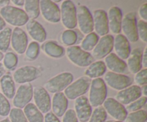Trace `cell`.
Instances as JSON below:
<instances>
[{
    "instance_id": "ba28073f",
    "label": "cell",
    "mask_w": 147,
    "mask_h": 122,
    "mask_svg": "<svg viewBox=\"0 0 147 122\" xmlns=\"http://www.w3.org/2000/svg\"><path fill=\"white\" fill-rule=\"evenodd\" d=\"M41 75V71L33 65H24L14 71L13 80L19 84L30 83L38 78Z\"/></svg>"
},
{
    "instance_id": "d4e9b609",
    "label": "cell",
    "mask_w": 147,
    "mask_h": 122,
    "mask_svg": "<svg viewBox=\"0 0 147 122\" xmlns=\"http://www.w3.org/2000/svg\"><path fill=\"white\" fill-rule=\"evenodd\" d=\"M142 54L143 50L140 47H136L131 51L126 63L131 73L136 74L142 69Z\"/></svg>"
},
{
    "instance_id": "bcb514c9",
    "label": "cell",
    "mask_w": 147,
    "mask_h": 122,
    "mask_svg": "<svg viewBox=\"0 0 147 122\" xmlns=\"http://www.w3.org/2000/svg\"><path fill=\"white\" fill-rule=\"evenodd\" d=\"M142 67L144 68H146L147 67V47H145V49L143 51V54H142Z\"/></svg>"
},
{
    "instance_id": "f35d334b",
    "label": "cell",
    "mask_w": 147,
    "mask_h": 122,
    "mask_svg": "<svg viewBox=\"0 0 147 122\" xmlns=\"http://www.w3.org/2000/svg\"><path fill=\"white\" fill-rule=\"evenodd\" d=\"M146 101L147 98L146 96H142V97L138 98L135 101L132 102V103L127 105V106L126 107V111L131 113V112H134L136 111L141 110L146 105Z\"/></svg>"
},
{
    "instance_id": "b9f144b4",
    "label": "cell",
    "mask_w": 147,
    "mask_h": 122,
    "mask_svg": "<svg viewBox=\"0 0 147 122\" xmlns=\"http://www.w3.org/2000/svg\"><path fill=\"white\" fill-rule=\"evenodd\" d=\"M134 80L135 83H136V86L139 87L147 85V69L143 68L136 73Z\"/></svg>"
},
{
    "instance_id": "8992f818",
    "label": "cell",
    "mask_w": 147,
    "mask_h": 122,
    "mask_svg": "<svg viewBox=\"0 0 147 122\" xmlns=\"http://www.w3.org/2000/svg\"><path fill=\"white\" fill-rule=\"evenodd\" d=\"M60 20L67 30H73L77 27V9L72 1L65 0L62 3Z\"/></svg>"
},
{
    "instance_id": "ee69618b",
    "label": "cell",
    "mask_w": 147,
    "mask_h": 122,
    "mask_svg": "<svg viewBox=\"0 0 147 122\" xmlns=\"http://www.w3.org/2000/svg\"><path fill=\"white\" fill-rule=\"evenodd\" d=\"M44 122H60V121L53 112L50 111L45 115Z\"/></svg>"
},
{
    "instance_id": "52a82bcc",
    "label": "cell",
    "mask_w": 147,
    "mask_h": 122,
    "mask_svg": "<svg viewBox=\"0 0 147 122\" xmlns=\"http://www.w3.org/2000/svg\"><path fill=\"white\" fill-rule=\"evenodd\" d=\"M121 30H123V35L127 38L129 42H136L139 40L137 32V20L136 14L134 11H131L125 14L122 19Z\"/></svg>"
},
{
    "instance_id": "4fadbf2b",
    "label": "cell",
    "mask_w": 147,
    "mask_h": 122,
    "mask_svg": "<svg viewBox=\"0 0 147 122\" xmlns=\"http://www.w3.org/2000/svg\"><path fill=\"white\" fill-rule=\"evenodd\" d=\"M104 82L106 84L115 90H121L129 86H131L133 80L131 78L123 74L107 72L104 76Z\"/></svg>"
},
{
    "instance_id": "3957f363",
    "label": "cell",
    "mask_w": 147,
    "mask_h": 122,
    "mask_svg": "<svg viewBox=\"0 0 147 122\" xmlns=\"http://www.w3.org/2000/svg\"><path fill=\"white\" fill-rule=\"evenodd\" d=\"M73 75L70 72H63L59 73L50 78L45 83V88L47 92L56 93L62 92L70 83H73Z\"/></svg>"
},
{
    "instance_id": "277c9868",
    "label": "cell",
    "mask_w": 147,
    "mask_h": 122,
    "mask_svg": "<svg viewBox=\"0 0 147 122\" xmlns=\"http://www.w3.org/2000/svg\"><path fill=\"white\" fill-rule=\"evenodd\" d=\"M66 55L71 63L79 67H88L94 61V58L90 53L84 51L78 45L67 47Z\"/></svg>"
},
{
    "instance_id": "30bf717a",
    "label": "cell",
    "mask_w": 147,
    "mask_h": 122,
    "mask_svg": "<svg viewBox=\"0 0 147 122\" xmlns=\"http://www.w3.org/2000/svg\"><path fill=\"white\" fill-rule=\"evenodd\" d=\"M40 10L43 18L50 23H57L60 21V9L51 0H40Z\"/></svg>"
},
{
    "instance_id": "816d5d0a",
    "label": "cell",
    "mask_w": 147,
    "mask_h": 122,
    "mask_svg": "<svg viewBox=\"0 0 147 122\" xmlns=\"http://www.w3.org/2000/svg\"><path fill=\"white\" fill-rule=\"evenodd\" d=\"M141 90H142V95H143L144 96H146L147 94V85H145V86H142L141 88Z\"/></svg>"
},
{
    "instance_id": "4316f807",
    "label": "cell",
    "mask_w": 147,
    "mask_h": 122,
    "mask_svg": "<svg viewBox=\"0 0 147 122\" xmlns=\"http://www.w3.org/2000/svg\"><path fill=\"white\" fill-rule=\"evenodd\" d=\"M41 48L47 56L53 58H59L63 57L65 53V49L63 48V47L53 40H48L43 42Z\"/></svg>"
},
{
    "instance_id": "8fae6325",
    "label": "cell",
    "mask_w": 147,
    "mask_h": 122,
    "mask_svg": "<svg viewBox=\"0 0 147 122\" xmlns=\"http://www.w3.org/2000/svg\"><path fill=\"white\" fill-rule=\"evenodd\" d=\"M77 24H78L80 32L85 34L93 32V15L87 7L81 5L77 9Z\"/></svg>"
},
{
    "instance_id": "44dd1931",
    "label": "cell",
    "mask_w": 147,
    "mask_h": 122,
    "mask_svg": "<svg viewBox=\"0 0 147 122\" xmlns=\"http://www.w3.org/2000/svg\"><path fill=\"white\" fill-rule=\"evenodd\" d=\"M109 30L114 34H120L121 31V22L123 14L121 9L118 7H112L108 11Z\"/></svg>"
},
{
    "instance_id": "7dc6e473",
    "label": "cell",
    "mask_w": 147,
    "mask_h": 122,
    "mask_svg": "<svg viewBox=\"0 0 147 122\" xmlns=\"http://www.w3.org/2000/svg\"><path fill=\"white\" fill-rule=\"evenodd\" d=\"M10 2H11L10 0H0V7L1 8L7 7V6L9 5Z\"/></svg>"
},
{
    "instance_id": "74e56055",
    "label": "cell",
    "mask_w": 147,
    "mask_h": 122,
    "mask_svg": "<svg viewBox=\"0 0 147 122\" xmlns=\"http://www.w3.org/2000/svg\"><path fill=\"white\" fill-rule=\"evenodd\" d=\"M9 119L10 122H28L24 112L22 109L17 108L11 109L9 112Z\"/></svg>"
},
{
    "instance_id": "e575fe53",
    "label": "cell",
    "mask_w": 147,
    "mask_h": 122,
    "mask_svg": "<svg viewBox=\"0 0 147 122\" xmlns=\"http://www.w3.org/2000/svg\"><path fill=\"white\" fill-rule=\"evenodd\" d=\"M25 57L29 60H34L40 54V45L38 42L32 41L28 44L25 51Z\"/></svg>"
},
{
    "instance_id": "484cf974",
    "label": "cell",
    "mask_w": 147,
    "mask_h": 122,
    "mask_svg": "<svg viewBox=\"0 0 147 122\" xmlns=\"http://www.w3.org/2000/svg\"><path fill=\"white\" fill-rule=\"evenodd\" d=\"M0 88L7 99H12L15 95L16 88L13 78L9 74H4L0 78Z\"/></svg>"
},
{
    "instance_id": "603a6c76",
    "label": "cell",
    "mask_w": 147,
    "mask_h": 122,
    "mask_svg": "<svg viewBox=\"0 0 147 122\" xmlns=\"http://www.w3.org/2000/svg\"><path fill=\"white\" fill-rule=\"evenodd\" d=\"M68 106V99L66 98L63 92L55 93L51 100V109L53 113L57 117H61L64 115Z\"/></svg>"
},
{
    "instance_id": "e0dca14e",
    "label": "cell",
    "mask_w": 147,
    "mask_h": 122,
    "mask_svg": "<svg viewBox=\"0 0 147 122\" xmlns=\"http://www.w3.org/2000/svg\"><path fill=\"white\" fill-rule=\"evenodd\" d=\"M93 28L98 35L101 37L108 34L109 32L107 12L105 10L96 9L93 11Z\"/></svg>"
},
{
    "instance_id": "ac0fdd59",
    "label": "cell",
    "mask_w": 147,
    "mask_h": 122,
    "mask_svg": "<svg viewBox=\"0 0 147 122\" xmlns=\"http://www.w3.org/2000/svg\"><path fill=\"white\" fill-rule=\"evenodd\" d=\"M142 97L141 87L136 85H132L121 90H119L116 96V100L122 105H129Z\"/></svg>"
},
{
    "instance_id": "7bdbcfd3",
    "label": "cell",
    "mask_w": 147,
    "mask_h": 122,
    "mask_svg": "<svg viewBox=\"0 0 147 122\" xmlns=\"http://www.w3.org/2000/svg\"><path fill=\"white\" fill-rule=\"evenodd\" d=\"M63 122H78L76 112L73 109H67L63 116Z\"/></svg>"
},
{
    "instance_id": "5bb4252c",
    "label": "cell",
    "mask_w": 147,
    "mask_h": 122,
    "mask_svg": "<svg viewBox=\"0 0 147 122\" xmlns=\"http://www.w3.org/2000/svg\"><path fill=\"white\" fill-rule=\"evenodd\" d=\"M105 111L116 121H123L128 115L126 107L113 98H108L103 103Z\"/></svg>"
},
{
    "instance_id": "9a60e30c",
    "label": "cell",
    "mask_w": 147,
    "mask_h": 122,
    "mask_svg": "<svg viewBox=\"0 0 147 122\" xmlns=\"http://www.w3.org/2000/svg\"><path fill=\"white\" fill-rule=\"evenodd\" d=\"M113 40L114 37L109 34L99 39L97 44L93 50L92 56L93 58L100 60L111 53L113 49Z\"/></svg>"
},
{
    "instance_id": "db71d44e",
    "label": "cell",
    "mask_w": 147,
    "mask_h": 122,
    "mask_svg": "<svg viewBox=\"0 0 147 122\" xmlns=\"http://www.w3.org/2000/svg\"><path fill=\"white\" fill-rule=\"evenodd\" d=\"M3 57H4V53L0 51V61L3 60Z\"/></svg>"
},
{
    "instance_id": "681fc988",
    "label": "cell",
    "mask_w": 147,
    "mask_h": 122,
    "mask_svg": "<svg viewBox=\"0 0 147 122\" xmlns=\"http://www.w3.org/2000/svg\"><path fill=\"white\" fill-rule=\"evenodd\" d=\"M5 27H6L5 21L3 20V18L1 17V16L0 15V31H1V30H2L3 29L5 28Z\"/></svg>"
},
{
    "instance_id": "f5cc1de1",
    "label": "cell",
    "mask_w": 147,
    "mask_h": 122,
    "mask_svg": "<svg viewBox=\"0 0 147 122\" xmlns=\"http://www.w3.org/2000/svg\"><path fill=\"white\" fill-rule=\"evenodd\" d=\"M0 122H10L9 119V118H5V119H2V120L0 121Z\"/></svg>"
},
{
    "instance_id": "c3c4849f",
    "label": "cell",
    "mask_w": 147,
    "mask_h": 122,
    "mask_svg": "<svg viewBox=\"0 0 147 122\" xmlns=\"http://www.w3.org/2000/svg\"><path fill=\"white\" fill-rule=\"evenodd\" d=\"M11 1L13 3V4H15L16 6H18V7L24 6V0H12V1Z\"/></svg>"
},
{
    "instance_id": "8d00e7d4",
    "label": "cell",
    "mask_w": 147,
    "mask_h": 122,
    "mask_svg": "<svg viewBox=\"0 0 147 122\" xmlns=\"http://www.w3.org/2000/svg\"><path fill=\"white\" fill-rule=\"evenodd\" d=\"M3 65L4 68L7 70H13L17 66L18 63V57L17 55L12 52H8L6 53L3 57Z\"/></svg>"
},
{
    "instance_id": "9c48e42d",
    "label": "cell",
    "mask_w": 147,
    "mask_h": 122,
    "mask_svg": "<svg viewBox=\"0 0 147 122\" xmlns=\"http://www.w3.org/2000/svg\"><path fill=\"white\" fill-rule=\"evenodd\" d=\"M33 97V87L31 83H24L19 86L13 98L14 108L22 109L30 103Z\"/></svg>"
},
{
    "instance_id": "6da1fadb",
    "label": "cell",
    "mask_w": 147,
    "mask_h": 122,
    "mask_svg": "<svg viewBox=\"0 0 147 122\" xmlns=\"http://www.w3.org/2000/svg\"><path fill=\"white\" fill-rule=\"evenodd\" d=\"M0 15L5 22L17 27L25 25L30 20L24 9L10 5L1 8Z\"/></svg>"
},
{
    "instance_id": "60d3db41",
    "label": "cell",
    "mask_w": 147,
    "mask_h": 122,
    "mask_svg": "<svg viewBox=\"0 0 147 122\" xmlns=\"http://www.w3.org/2000/svg\"><path fill=\"white\" fill-rule=\"evenodd\" d=\"M137 32L139 39L140 38L144 42H147V23L141 20L137 21Z\"/></svg>"
},
{
    "instance_id": "ffe728a7",
    "label": "cell",
    "mask_w": 147,
    "mask_h": 122,
    "mask_svg": "<svg viewBox=\"0 0 147 122\" xmlns=\"http://www.w3.org/2000/svg\"><path fill=\"white\" fill-rule=\"evenodd\" d=\"M113 49L115 54L122 60H126L131 53L130 42L126 37L122 34H119L113 40Z\"/></svg>"
},
{
    "instance_id": "1f68e13d",
    "label": "cell",
    "mask_w": 147,
    "mask_h": 122,
    "mask_svg": "<svg viewBox=\"0 0 147 122\" xmlns=\"http://www.w3.org/2000/svg\"><path fill=\"white\" fill-rule=\"evenodd\" d=\"M12 30L10 27H5L0 31V51L6 53L9 49L11 42Z\"/></svg>"
},
{
    "instance_id": "83f0119b",
    "label": "cell",
    "mask_w": 147,
    "mask_h": 122,
    "mask_svg": "<svg viewBox=\"0 0 147 122\" xmlns=\"http://www.w3.org/2000/svg\"><path fill=\"white\" fill-rule=\"evenodd\" d=\"M106 73V66L102 60L93 62L86 70L85 74L89 78H98Z\"/></svg>"
},
{
    "instance_id": "7a4b0ae2",
    "label": "cell",
    "mask_w": 147,
    "mask_h": 122,
    "mask_svg": "<svg viewBox=\"0 0 147 122\" xmlns=\"http://www.w3.org/2000/svg\"><path fill=\"white\" fill-rule=\"evenodd\" d=\"M107 86L103 78L91 80L89 93V103L92 107L100 106L107 98Z\"/></svg>"
},
{
    "instance_id": "f546056e",
    "label": "cell",
    "mask_w": 147,
    "mask_h": 122,
    "mask_svg": "<svg viewBox=\"0 0 147 122\" xmlns=\"http://www.w3.org/2000/svg\"><path fill=\"white\" fill-rule=\"evenodd\" d=\"M24 11L29 20H34L40 16V1L39 0H26L24 4Z\"/></svg>"
},
{
    "instance_id": "11a10c76",
    "label": "cell",
    "mask_w": 147,
    "mask_h": 122,
    "mask_svg": "<svg viewBox=\"0 0 147 122\" xmlns=\"http://www.w3.org/2000/svg\"><path fill=\"white\" fill-rule=\"evenodd\" d=\"M105 122H113V121L112 120H109V121H106Z\"/></svg>"
},
{
    "instance_id": "d6a6232c",
    "label": "cell",
    "mask_w": 147,
    "mask_h": 122,
    "mask_svg": "<svg viewBox=\"0 0 147 122\" xmlns=\"http://www.w3.org/2000/svg\"><path fill=\"white\" fill-rule=\"evenodd\" d=\"M61 41L66 46H73L78 41V34L73 30H65L61 34Z\"/></svg>"
},
{
    "instance_id": "d590c367",
    "label": "cell",
    "mask_w": 147,
    "mask_h": 122,
    "mask_svg": "<svg viewBox=\"0 0 147 122\" xmlns=\"http://www.w3.org/2000/svg\"><path fill=\"white\" fill-rule=\"evenodd\" d=\"M107 119V113L103 106H98L91 113L88 122H105Z\"/></svg>"
},
{
    "instance_id": "d6986e66",
    "label": "cell",
    "mask_w": 147,
    "mask_h": 122,
    "mask_svg": "<svg viewBox=\"0 0 147 122\" xmlns=\"http://www.w3.org/2000/svg\"><path fill=\"white\" fill-rule=\"evenodd\" d=\"M75 112L78 119L80 122H88L93 112L92 106L86 96H82L76 99Z\"/></svg>"
},
{
    "instance_id": "7402d4cb",
    "label": "cell",
    "mask_w": 147,
    "mask_h": 122,
    "mask_svg": "<svg viewBox=\"0 0 147 122\" xmlns=\"http://www.w3.org/2000/svg\"><path fill=\"white\" fill-rule=\"evenodd\" d=\"M26 28L30 37L37 42H44L47 38L45 30L40 23L34 20H30L26 24Z\"/></svg>"
},
{
    "instance_id": "836d02e7",
    "label": "cell",
    "mask_w": 147,
    "mask_h": 122,
    "mask_svg": "<svg viewBox=\"0 0 147 122\" xmlns=\"http://www.w3.org/2000/svg\"><path fill=\"white\" fill-rule=\"evenodd\" d=\"M147 113L144 109L131 112L126 116V122H146Z\"/></svg>"
},
{
    "instance_id": "f6af8a7d",
    "label": "cell",
    "mask_w": 147,
    "mask_h": 122,
    "mask_svg": "<svg viewBox=\"0 0 147 122\" xmlns=\"http://www.w3.org/2000/svg\"><path fill=\"white\" fill-rule=\"evenodd\" d=\"M139 15L142 20L146 22L147 20V3H144L139 10Z\"/></svg>"
},
{
    "instance_id": "7c38bea8",
    "label": "cell",
    "mask_w": 147,
    "mask_h": 122,
    "mask_svg": "<svg viewBox=\"0 0 147 122\" xmlns=\"http://www.w3.org/2000/svg\"><path fill=\"white\" fill-rule=\"evenodd\" d=\"M33 99L36 107L42 112L47 113L51 109V98L48 92L42 86L33 88Z\"/></svg>"
},
{
    "instance_id": "4dcf8cb0",
    "label": "cell",
    "mask_w": 147,
    "mask_h": 122,
    "mask_svg": "<svg viewBox=\"0 0 147 122\" xmlns=\"http://www.w3.org/2000/svg\"><path fill=\"white\" fill-rule=\"evenodd\" d=\"M99 40V36L96 32H90L86 34L85 38L82 40L80 43V48L84 51L88 52L91 51L94 49Z\"/></svg>"
},
{
    "instance_id": "2e32d148",
    "label": "cell",
    "mask_w": 147,
    "mask_h": 122,
    "mask_svg": "<svg viewBox=\"0 0 147 122\" xmlns=\"http://www.w3.org/2000/svg\"><path fill=\"white\" fill-rule=\"evenodd\" d=\"M10 44L17 54H24L28 45V37L25 32L20 27H15L11 32Z\"/></svg>"
},
{
    "instance_id": "ab89813d",
    "label": "cell",
    "mask_w": 147,
    "mask_h": 122,
    "mask_svg": "<svg viewBox=\"0 0 147 122\" xmlns=\"http://www.w3.org/2000/svg\"><path fill=\"white\" fill-rule=\"evenodd\" d=\"M11 111V105L8 99L0 93V116L5 117L9 114Z\"/></svg>"
},
{
    "instance_id": "f907efd6",
    "label": "cell",
    "mask_w": 147,
    "mask_h": 122,
    "mask_svg": "<svg viewBox=\"0 0 147 122\" xmlns=\"http://www.w3.org/2000/svg\"><path fill=\"white\" fill-rule=\"evenodd\" d=\"M5 73H6L5 68H4V65H3L2 63L0 62V78H1L2 77L4 74H5Z\"/></svg>"
},
{
    "instance_id": "cb8c5ba5",
    "label": "cell",
    "mask_w": 147,
    "mask_h": 122,
    "mask_svg": "<svg viewBox=\"0 0 147 122\" xmlns=\"http://www.w3.org/2000/svg\"><path fill=\"white\" fill-rule=\"evenodd\" d=\"M106 68H109L111 72L123 74L127 68L126 63L123 60L118 57L115 53H111L105 57L104 61Z\"/></svg>"
},
{
    "instance_id": "f1b7e54d",
    "label": "cell",
    "mask_w": 147,
    "mask_h": 122,
    "mask_svg": "<svg viewBox=\"0 0 147 122\" xmlns=\"http://www.w3.org/2000/svg\"><path fill=\"white\" fill-rule=\"evenodd\" d=\"M28 122H44L43 113L32 103H30L23 110Z\"/></svg>"
},
{
    "instance_id": "9f6ffc18",
    "label": "cell",
    "mask_w": 147,
    "mask_h": 122,
    "mask_svg": "<svg viewBox=\"0 0 147 122\" xmlns=\"http://www.w3.org/2000/svg\"><path fill=\"white\" fill-rule=\"evenodd\" d=\"M113 122H123V121H113Z\"/></svg>"
},
{
    "instance_id": "5b68a950",
    "label": "cell",
    "mask_w": 147,
    "mask_h": 122,
    "mask_svg": "<svg viewBox=\"0 0 147 122\" xmlns=\"http://www.w3.org/2000/svg\"><path fill=\"white\" fill-rule=\"evenodd\" d=\"M91 79L87 76H82L70 83L64 90V94L67 99L76 100L87 93L90 88Z\"/></svg>"
}]
</instances>
